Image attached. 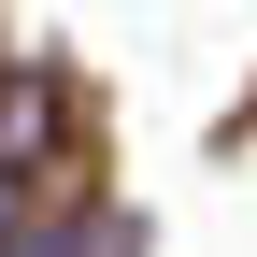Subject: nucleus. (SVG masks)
I'll return each mask as SVG.
<instances>
[{"label":"nucleus","instance_id":"2","mask_svg":"<svg viewBox=\"0 0 257 257\" xmlns=\"http://www.w3.org/2000/svg\"><path fill=\"white\" fill-rule=\"evenodd\" d=\"M29 229V186H15V157H0V243H15Z\"/></svg>","mask_w":257,"mask_h":257},{"label":"nucleus","instance_id":"1","mask_svg":"<svg viewBox=\"0 0 257 257\" xmlns=\"http://www.w3.org/2000/svg\"><path fill=\"white\" fill-rule=\"evenodd\" d=\"M0 257H86V229H72V214H29V229L0 243Z\"/></svg>","mask_w":257,"mask_h":257}]
</instances>
